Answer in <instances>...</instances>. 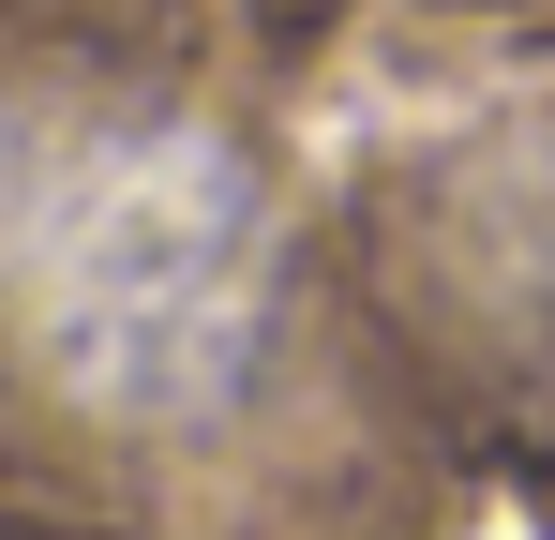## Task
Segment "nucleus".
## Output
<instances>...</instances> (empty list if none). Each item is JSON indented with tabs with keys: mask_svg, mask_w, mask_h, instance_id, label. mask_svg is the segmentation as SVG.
Here are the masks:
<instances>
[{
	"mask_svg": "<svg viewBox=\"0 0 555 540\" xmlns=\"http://www.w3.org/2000/svg\"><path fill=\"white\" fill-rule=\"evenodd\" d=\"M30 285H46L61 360L120 390H195L210 346L241 331V195L195 151H76L30 241Z\"/></svg>",
	"mask_w": 555,
	"mask_h": 540,
	"instance_id": "obj_1",
	"label": "nucleus"
}]
</instances>
